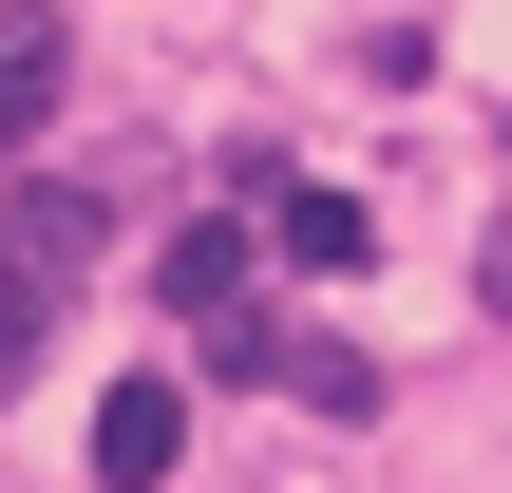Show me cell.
Segmentation results:
<instances>
[{"mask_svg": "<svg viewBox=\"0 0 512 493\" xmlns=\"http://www.w3.org/2000/svg\"><path fill=\"white\" fill-rule=\"evenodd\" d=\"M171 304H209V323H228V304H247V228H190V247H171Z\"/></svg>", "mask_w": 512, "mask_h": 493, "instance_id": "5b68a950", "label": "cell"}, {"mask_svg": "<svg viewBox=\"0 0 512 493\" xmlns=\"http://www.w3.org/2000/svg\"><path fill=\"white\" fill-rule=\"evenodd\" d=\"M266 380H304L323 418H361V399H380V380H361V342H266Z\"/></svg>", "mask_w": 512, "mask_h": 493, "instance_id": "8992f818", "label": "cell"}, {"mask_svg": "<svg viewBox=\"0 0 512 493\" xmlns=\"http://www.w3.org/2000/svg\"><path fill=\"white\" fill-rule=\"evenodd\" d=\"M171 456H190V380H114L95 399V493H171Z\"/></svg>", "mask_w": 512, "mask_h": 493, "instance_id": "6da1fadb", "label": "cell"}, {"mask_svg": "<svg viewBox=\"0 0 512 493\" xmlns=\"http://www.w3.org/2000/svg\"><path fill=\"white\" fill-rule=\"evenodd\" d=\"M285 266H323V285H342V266H361V209H342V190H285Z\"/></svg>", "mask_w": 512, "mask_h": 493, "instance_id": "277c9868", "label": "cell"}, {"mask_svg": "<svg viewBox=\"0 0 512 493\" xmlns=\"http://www.w3.org/2000/svg\"><path fill=\"white\" fill-rule=\"evenodd\" d=\"M57 285H76V266H38V247H0V399L38 380V342H57Z\"/></svg>", "mask_w": 512, "mask_h": 493, "instance_id": "3957f363", "label": "cell"}, {"mask_svg": "<svg viewBox=\"0 0 512 493\" xmlns=\"http://www.w3.org/2000/svg\"><path fill=\"white\" fill-rule=\"evenodd\" d=\"M57 76H76V38L57 19H0V133H57Z\"/></svg>", "mask_w": 512, "mask_h": 493, "instance_id": "7a4b0ae2", "label": "cell"}]
</instances>
